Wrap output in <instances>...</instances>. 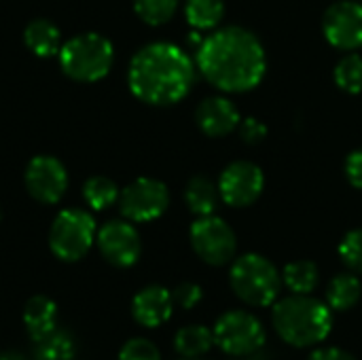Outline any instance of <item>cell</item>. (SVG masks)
Listing matches in <instances>:
<instances>
[{
    "label": "cell",
    "mask_w": 362,
    "mask_h": 360,
    "mask_svg": "<svg viewBox=\"0 0 362 360\" xmlns=\"http://www.w3.org/2000/svg\"><path fill=\"white\" fill-rule=\"evenodd\" d=\"M0 360H28L25 356H21V354H17V352H0Z\"/></svg>",
    "instance_id": "obj_33"
},
{
    "label": "cell",
    "mask_w": 362,
    "mask_h": 360,
    "mask_svg": "<svg viewBox=\"0 0 362 360\" xmlns=\"http://www.w3.org/2000/svg\"><path fill=\"white\" fill-rule=\"evenodd\" d=\"M187 21L197 30H210L216 28L225 15L223 0H187L185 4Z\"/></svg>",
    "instance_id": "obj_23"
},
{
    "label": "cell",
    "mask_w": 362,
    "mask_h": 360,
    "mask_svg": "<svg viewBox=\"0 0 362 360\" xmlns=\"http://www.w3.org/2000/svg\"><path fill=\"white\" fill-rule=\"evenodd\" d=\"M170 206L168 187L155 178H138L129 182L119 195L121 214L132 223H151L159 219Z\"/></svg>",
    "instance_id": "obj_9"
},
{
    "label": "cell",
    "mask_w": 362,
    "mask_h": 360,
    "mask_svg": "<svg viewBox=\"0 0 362 360\" xmlns=\"http://www.w3.org/2000/svg\"><path fill=\"white\" fill-rule=\"evenodd\" d=\"M172 312H174L172 291L159 284L144 286L132 299V316L144 329L163 327L172 318Z\"/></svg>",
    "instance_id": "obj_14"
},
{
    "label": "cell",
    "mask_w": 362,
    "mask_h": 360,
    "mask_svg": "<svg viewBox=\"0 0 362 360\" xmlns=\"http://www.w3.org/2000/svg\"><path fill=\"white\" fill-rule=\"evenodd\" d=\"M212 333L214 346L229 356H248L265 344V327L257 316L244 310L223 314L212 327Z\"/></svg>",
    "instance_id": "obj_7"
},
{
    "label": "cell",
    "mask_w": 362,
    "mask_h": 360,
    "mask_svg": "<svg viewBox=\"0 0 362 360\" xmlns=\"http://www.w3.org/2000/svg\"><path fill=\"white\" fill-rule=\"evenodd\" d=\"M28 193L40 204H57L68 189V172L64 163L51 155L34 157L23 174Z\"/></svg>",
    "instance_id": "obj_12"
},
{
    "label": "cell",
    "mask_w": 362,
    "mask_h": 360,
    "mask_svg": "<svg viewBox=\"0 0 362 360\" xmlns=\"http://www.w3.org/2000/svg\"><path fill=\"white\" fill-rule=\"evenodd\" d=\"M117 360H161L159 348L146 337H132L119 350Z\"/></svg>",
    "instance_id": "obj_27"
},
{
    "label": "cell",
    "mask_w": 362,
    "mask_h": 360,
    "mask_svg": "<svg viewBox=\"0 0 362 360\" xmlns=\"http://www.w3.org/2000/svg\"><path fill=\"white\" fill-rule=\"evenodd\" d=\"M182 360H202V359H182Z\"/></svg>",
    "instance_id": "obj_34"
},
{
    "label": "cell",
    "mask_w": 362,
    "mask_h": 360,
    "mask_svg": "<svg viewBox=\"0 0 362 360\" xmlns=\"http://www.w3.org/2000/svg\"><path fill=\"white\" fill-rule=\"evenodd\" d=\"M95 244L100 248V255L112 267L121 269L136 265L142 252V242L132 221H108L98 229Z\"/></svg>",
    "instance_id": "obj_11"
},
{
    "label": "cell",
    "mask_w": 362,
    "mask_h": 360,
    "mask_svg": "<svg viewBox=\"0 0 362 360\" xmlns=\"http://www.w3.org/2000/svg\"><path fill=\"white\" fill-rule=\"evenodd\" d=\"M339 257H341V261L354 274H362V229L350 231L341 240V244H339Z\"/></svg>",
    "instance_id": "obj_28"
},
{
    "label": "cell",
    "mask_w": 362,
    "mask_h": 360,
    "mask_svg": "<svg viewBox=\"0 0 362 360\" xmlns=\"http://www.w3.org/2000/svg\"><path fill=\"white\" fill-rule=\"evenodd\" d=\"M322 32L327 40L341 51H356L362 47V4L352 0L335 2L322 17Z\"/></svg>",
    "instance_id": "obj_13"
},
{
    "label": "cell",
    "mask_w": 362,
    "mask_h": 360,
    "mask_svg": "<svg viewBox=\"0 0 362 360\" xmlns=\"http://www.w3.org/2000/svg\"><path fill=\"white\" fill-rule=\"evenodd\" d=\"M240 136L248 144H259L267 138V125L255 117H248V119L240 121Z\"/></svg>",
    "instance_id": "obj_30"
},
{
    "label": "cell",
    "mask_w": 362,
    "mask_h": 360,
    "mask_svg": "<svg viewBox=\"0 0 362 360\" xmlns=\"http://www.w3.org/2000/svg\"><path fill=\"white\" fill-rule=\"evenodd\" d=\"M346 176L352 187L362 189V149L354 151L346 159Z\"/></svg>",
    "instance_id": "obj_31"
},
{
    "label": "cell",
    "mask_w": 362,
    "mask_h": 360,
    "mask_svg": "<svg viewBox=\"0 0 362 360\" xmlns=\"http://www.w3.org/2000/svg\"><path fill=\"white\" fill-rule=\"evenodd\" d=\"M195 72L191 57L172 42H151L142 47L129 62L127 83L132 93L153 106H170L180 102Z\"/></svg>",
    "instance_id": "obj_2"
},
{
    "label": "cell",
    "mask_w": 362,
    "mask_h": 360,
    "mask_svg": "<svg viewBox=\"0 0 362 360\" xmlns=\"http://www.w3.org/2000/svg\"><path fill=\"white\" fill-rule=\"evenodd\" d=\"M189 236H191V246L195 255L208 265L221 267V265H227L235 257V248H238L235 233L223 219L214 214L199 216L191 225Z\"/></svg>",
    "instance_id": "obj_8"
},
{
    "label": "cell",
    "mask_w": 362,
    "mask_h": 360,
    "mask_svg": "<svg viewBox=\"0 0 362 360\" xmlns=\"http://www.w3.org/2000/svg\"><path fill=\"white\" fill-rule=\"evenodd\" d=\"M98 227L89 212L62 210L49 229V248L64 263L81 261L95 244Z\"/></svg>",
    "instance_id": "obj_6"
},
{
    "label": "cell",
    "mask_w": 362,
    "mask_h": 360,
    "mask_svg": "<svg viewBox=\"0 0 362 360\" xmlns=\"http://www.w3.org/2000/svg\"><path fill=\"white\" fill-rule=\"evenodd\" d=\"M57 57L62 70L70 79L78 83H95L110 72L115 49L106 36L98 32H85L66 40Z\"/></svg>",
    "instance_id": "obj_4"
},
{
    "label": "cell",
    "mask_w": 362,
    "mask_h": 360,
    "mask_svg": "<svg viewBox=\"0 0 362 360\" xmlns=\"http://www.w3.org/2000/svg\"><path fill=\"white\" fill-rule=\"evenodd\" d=\"M265 187L263 170L252 161H233L229 163L218 178L221 199L231 208L252 206Z\"/></svg>",
    "instance_id": "obj_10"
},
{
    "label": "cell",
    "mask_w": 362,
    "mask_h": 360,
    "mask_svg": "<svg viewBox=\"0 0 362 360\" xmlns=\"http://www.w3.org/2000/svg\"><path fill=\"white\" fill-rule=\"evenodd\" d=\"M195 121L197 127L210 136V138H221L231 134L235 127H240V112L235 108V104L227 98L214 95V98H206L197 110H195Z\"/></svg>",
    "instance_id": "obj_15"
},
{
    "label": "cell",
    "mask_w": 362,
    "mask_h": 360,
    "mask_svg": "<svg viewBox=\"0 0 362 360\" xmlns=\"http://www.w3.org/2000/svg\"><path fill=\"white\" fill-rule=\"evenodd\" d=\"M229 282L238 299L252 308L274 306L282 289V276L276 265L255 252L235 259L229 272Z\"/></svg>",
    "instance_id": "obj_5"
},
{
    "label": "cell",
    "mask_w": 362,
    "mask_h": 360,
    "mask_svg": "<svg viewBox=\"0 0 362 360\" xmlns=\"http://www.w3.org/2000/svg\"><path fill=\"white\" fill-rule=\"evenodd\" d=\"M212 346H214V333L204 325L182 327L174 337V350L182 359H202L212 350Z\"/></svg>",
    "instance_id": "obj_19"
},
{
    "label": "cell",
    "mask_w": 362,
    "mask_h": 360,
    "mask_svg": "<svg viewBox=\"0 0 362 360\" xmlns=\"http://www.w3.org/2000/svg\"><path fill=\"white\" fill-rule=\"evenodd\" d=\"M23 42L25 47L38 55V57H53L59 55L64 42L59 28L49 19H34L23 30Z\"/></svg>",
    "instance_id": "obj_17"
},
{
    "label": "cell",
    "mask_w": 362,
    "mask_h": 360,
    "mask_svg": "<svg viewBox=\"0 0 362 360\" xmlns=\"http://www.w3.org/2000/svg\"><path fill=\"white\" fill-rule=\"evenodd\" d=\"M23 329L30 342H38L57 329V303L47 295H34L23 306Z\"/></svg>",
    "instance_id": "obj_16"
},
{
    "label": "cell",
    "mask_w": 362,
    "mask_h": 360,
    "mask_svg": "<svg viewBox=\"0 0 362 360\" xmlns=\"http://www.w3.org/2000/svg\"><path fill=\"white\" fill-rule=\"evenodd\" d=\"M274 329L295 348L322 344L333 331V310L310 295H291L274 303Z\"/></svg>",
    "instance_id": "obj_3"
},
{
    "label": "cell",
    "mask_w": 362,
    "mask_h": 360,
    "mask_svg": "<svg viewBox=\"0 0 362 360\" xmlns=\"http://www.w3.org/2000/svg\"><path fill=\"white\" fill-rule=\"evenodd\" d=\"M119 187L106 176H91L83 187V199L91 210H106L119 199Z\"/></svg>",
    "instance_id": "obj_24"
},
{
    "label": "cell",
    "mask_w": 362,
    "mask_h": 360,
    "mask_svg": "<svg viewBox=\"0 0 362 360\" xmlns=\"http://www.w3.org/2000/svg\"><path fill=\"white\" fill-rule=\"evenodd\" d=\"M310 360H358L356 356H352L350 352L341 350V348H335V346H329V348H318L312 352Z\"/></svg>",
    "instance_id": "obj_32"
},
{
    "label": "cell",
    "mask_w": 362,
    "mask_h": 360,
    "mask_svg": "<svg viewBox=\"0 0 362 360\" xmlns=\"http://www.w3.org/2000/svg\"><path fill=\"white\" fill-rule=\"evenodd\" d=\"M282 282L293 295H310L320 282V272L312 261H293L284 267Z\"/></svg>",
    "instance_id": "obj_22"
},
{
    "label": "cell",
    "mask_w": 362,
    "mask_h": 360,
    "mask_svg": "<svg viewBox=\"0 0 362 360\" xmlns=\"http://www.w3.org/2000/svg\"><path fill=\"white\" fill-rule=\"evenodd\" d=\"M221 193H218V185H214L210 178L206 176H195L187 182L185 189V202L187 208L197 214V216H208L214 214L216 206H218Z\"/></svg>",
    "instance_id": "obj_18"
},
{
    "label": "cell",
    "mask_w": 362,
    "mask_h": 360,
    "mask_svg": "<svg viewBox=\"0 0 362 360\" xmlns=\"http://www.w3.org/2000/svg\"><path fill=\"white\" fill-rule=\"evenodd\" d=\"M197 68L216 89L242 93L263 81L267 55L250 30L227 25L202 40L197 47Z\"/></svg>",
    "instance_id": "obj_1"
},
{
    "label": "cell",
    "mask_w": 362,
    "mask_h": 360,
    "mask_svg": "<svg viewBox=\"0 0 362 360\" xmlns=\"http://www.w3.org/2000/svg\"><path fill=\"white\" fill-rule=\"evenodd\" d=\"M335 83L346 93H361L362 91V57L350 53L339 59L335 66Z\"/></svg>",
    "instance_id": "obj_25"
},
{
    "label": "cell",
    "mask_w": 362,
    "mask_h": 360,
    "mask_svg": "<svg viewBox=\"0 0 362 360\" xmlns=\"http://www.w3.org/2000/svg\"><path fill=\"white\" fill-rule=\"evenodd\" d=\"M362 295V284L356 274H339L331 280L327 289V303L335 312L352 310Z\"/></svg>",
    "instance_id": "obj_21"
},
{
    "label": "cell",
    "mask_w": 362,
    "mask_h": 360,
    "mask_svg": "<svg viewBox=\"0 0 362 360\" xmlns=\"http://www.w3.org/2000/svg\"><path fill=\"white\" fill-rule=\"evenodd\" d=\"M172 297H174V306L182 310H193L204 299V291L195 282H182L172 291Z\"/></svg>",
    "instance_id": "obj_29"
},
{
    "label": "cell",
    "mask_w": 362,
    "mask_h": 360,
    "mask_svg": "<svg viewBox=\"0 0 362 360\" xmlns=\"http://www.w3.org/2000/svg\"><path fill=\"white\" fill-rule=\"evenodd\" d=\"M34 360H74L76 339L68 329H55L47 337L34 342Z\"/></svg>",
    "instance_id": "obj_20"
},
{
    "label": "cell",
    "mask_w": 362,
    "mask_h": 360,
    "mask_svg": "<svg viewBox=\"0 0 362 360\" xmlns=\"http://www.w3.org/2000/svg\"><path fill=\"white\" fill-rule=\"evenodd\" d=\"M178 0H134L138 17L148 25H163L176 13Z\"/></svg>",
    "instance_id": "obj_26"
}]
</instances>
